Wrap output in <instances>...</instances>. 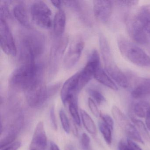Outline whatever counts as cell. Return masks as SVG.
Listing matches in <instances>:
<instances>
[{
	"label": "cell",
	"mask_w": 150,
	"mask_h": 150,
	"mask_svg": "<svg viewBox=\"0 0 150 150\" xmlns=\"http://www.w3.org/2000/svg\"><path fill=\"white\" fill-rule=\"evenodd\" d=\"M42 67L36 63H22L12 74L11 85L26 92L42 81Z\"/></svg>",
	"instance_id": "obj_1"
},
{
	"label": "cell",
	"mask_w": 150,
	"mask_h": 150,
	"mask_svg": "<svg viewBox=\"0 0 150 150\" xmlns=\"http://www.w3.org/2000/svg\"><path fill=\"white\" fill-rule=\"evenodd\" d=\"M45 48L43 36L37 32L27 33L22 38L20 42V54L23 63L35 62Z\"/></svg>",
	"instance_id": "obj_2"
},
{
	"label": "cell",
	"mask_w": 150,
	"mask_h": 150,
	"mask_svg": "<svg viewBox=\"0 0 150 150\" xmlns=\"http://www.w3.org/2000/svg\"><path fill=\"white\" fill-rule=\"evenodd\" d=\"M100 45L106 71L120 87L123 88L128 87V79L115 63L109 44L106 38L102 35L100 36Z\"/></svg>",
	"instance_id": "obj_3"
},
{
	"label": "cell",
	"mask_w": 150,
	"mask_h": 150,
	"mask_svg": "<svg viewBox=\"0 0 150 150\" xmlns=\"http://www.w3.org/2000/svg\"><path fill=\"white\" fill-rule=\"evenodd\" d=\"M118 47L123 57L136 65L150 67V57L138 46L123 37L117 41Z\"/></svg>",
	"instance_id": "obj_4"
},
{
	"label": "cell",
	"mask_w": 150,
	"mask_h": 150,
	"mask_svg": "<svg viewBox=\"0 0 150 150\" xmlns=\"http://www.w3.org/2000/svg\"><path fill=\"white\" fill-rule=\"evenodd\" d=\"M30 12L32 21L39 27L48 29L53 25L51 10L44 1H35L30 6Z\"/></svg>",
	"instance_id": "obj_5"
},
{
	"label": "cell",
	"mask_w": 150,
	"mask_h": 150,
	"mask_svg": "<svg viewBox=\"0 0 150 150\" xmlns=\"http://www.w3.org/2000/svg\"><path fill=\"white\" fill-rule=\"evenodd\" d=\"M100 59L97 51L94 50L89 56L86 64L79 72L78 91L82 89L94 77L96 71L100 67Z\"/></svg>",
	"instance_id": "obj_6"
},
{
	"label": "cell",
	"mask_w": 150,
	"mask_h": 150,
	"mask_svg": "<svg viewBox=\"0 0 150 150\" xmlns=\"http://www.w3.org/2000/svg\"><path fill=\"white\" fill-rule=\"evenodd\" d=\"M25 92L27 102L32 108L41 106L50 97L48 88L42 81Z\"/></svg>",
	"instance_id": "obj_7"
},
{
	"label": "cell",
	"mask_w": 150,
	"mask_h": 150,
	"mask_svg": "<svg viewBox=\"0 0 150 150\" xmlns=\"http://www.w3.org/2000/svg\"><path fill=\"white\" fill-rule=\"evenodd\" d=\"M0 45L2 50L8 55L15 57L17 49L12 33L6 20L1 18Z\"/></svg>",
	"instance_id": "obj_8"
},
{
	"label": "cell",
	"mask_w": 150,
	"mask_h": 150,
	"mask_svg": "<svg viewBox=\"0 0 150 150\" xmlns=\"http://www.w3.org/2000/svg\"><path fill=\"white\" fill-rule=\"evenodd\" d=\"M84 47V42L81 39H77L72 43L64 59V64L66 68H71L77 64Z\"/></svg>",
	"instance_id": "obj_9"
},
{
	"label": "cell",
	"mask_w": 150,
	"mask_h": 150,
	"mask_svg": "<svg viewBox=\"0 0 150 150\" xmlns=\"http://www.w3.org/2000/svg\"><path fill=\"white\" fill-rule=\"evenodd\" d=\"M113 2L104 0L94 1V14L98 21L103 23L108 21L112 13Z\"/></svg>",
	"instance_id": "obj_10"
},
{
	"label": "cell",
	"mask_w": 150,
	"mask_h": 150,
	"mask_svg": "<svg viewBox=\"0 0 150 150\" xmlns=\"http://www.w3.org/2000/svg\"><path fill=\"white\" fill-rule=\"evenodd\" d=\"M68 38H63L57 41L52 47L50 54V69L53 72L57 70L59 61L63 57L68 44Z\"/></svg>",
	"instance_id": "obj_11"
},
{
	"label": "cell",
	"mask_w": 150,
	"mask_h": 150,
	"mask_svg": "<svg viewBox=\"0 0 150 150\" xmlns=\"http://www.w3.org/2000/svg\"><path fill=\"white\" fill-rule=\"evenodd\" d=\"M79 72L69 78L64 83L61 90V98L63 103H67L73 96L77 95L78 91Z\"/></svg>",
	"instance_id": "obj_12"
},
{
	"label": "cell",
	"mask_w": 150,
	"mask_h": 150,
	"mask_svg": "<svg viewBox=\"0 0 150 150\" xmlns=\"http://www.w3.org/2000/svg\"><path fill=\"white\" fill-rule=\"evenodd\" d=\"M47 139L42 122L38 123L30 146V150H45Z\"/></svg>",
	"instance_id": "obj_13"
},
{
	"label": "cell",
	"mask_w": 150,
	"mask_h": 150,
	"mask_svg": "<svg viewBox=\"0 0 150 150\" xmlns=\"http://www.w3.org/2000/svg\"><path fill=\"white\" fill-rule=\"evenodd\" d=\"M129 25L130 33L133 40L141 44L148 43L149 37L145 29V26L134 17Z\"/></svg>",
	"instance_id": "obj_14"
},
{
	"label": "cell",
	"mask_w": 150,
	"mask_h": 150,
	"mask_svg": "<svg viewBox=\"0 0 150 150\" xmlns=\"http://www.w3.org/2000/svg\"><path fill=\"white\" fill-rule=\"evenodd\" d=\"M131 94L135 99H140L150 95V79L137 80Z\"/></svg>",
	"instance_id": "obj_15"
},
{
	"label": "cell",
	"mask_w": 150,
	"mask_h": 150,
	"mask_svg": "<svg viewBox=\"0 0 150 150\" xmlns=\"http://www.w3.org/2000/svg\"><path fill=\"white\" fill-rule=\"evenodd\" d=\"M66 17L64 11L59 9L54 16L53 21L54 34L57 37L62 35L65 29Z\"/></svg>",
	"instance_id": "obj_16"
},
{
	"label": "cell",
	"mask_w": 150,
	"mask_h": 150,
	"mask_svg": "<svg viewBox=\"0 0 150 150\" xmlns=\"http://www.w3.org/2000/svg\"><path fill=\"white\" fill-rule=\"evenodd\" d=\"M13 13L17 21L25 28L30 27V23L27 9L23 4H17L13 9Z\"/></svg>",
	"instance_id": "obj_17"
},
{
	"label": "cell",
	"mask_w": 150,
	"mask_h": 150,
	"mask_svg": "<svg viewBox=\"0 0 150 150\" xmlns=\"http://www.w3.org/2000/svg\"><path fill=\"white\" fill-rule=\"evenodd\" d=\"M94 78L98 82L112 90L117 91L118 89L115 83L110 78L106 72L100 67L96 71Z\"/></svg>",
	"instance_id": "obj_18"
},
{
	"label": "cell",
	"mask_w": 150,
	"mask_h": 150,
	"mask_svg": "<svg viewBox=\"0 0 150 150\" xmlns=\"http://www.w3.org/2000/svg\"><path fill=\"white\" fill-rule=\"evenodd\" d=\"M81 120L84 127L88 132L92 135L95 136L97 134L96 125L91 117L83 110H81Z\"/></svg>",
	"instance_id": "obj_19"
},
{
	"label": "cell",
	"mask_w": 150,
	"mask_h": 150,
	"mask_svg": "<svg viewBox=\"0 0 150 150\" xmlns=\"http://www.w3.org/2000/svg\"><path fill=\"white\" fill-rule=\"evenodd\" d=\"M133 110L137 116L146 118L150 113V104L145 101H140L135 104Z\"/></svg>",
	"instance_id": "obj_20"
},
{
	"label": "cell",
	"mask_w": 150,
	"mask_h": 150,
	"mask_svg": "<svg viewBox=\"0 0 150 150\" xmlns=\"http://www.w3.org/2000/svg\"><path fill=\"white\" fill-rule=\"evenodd\" d=\"M134 17L146 26L150 23V4L142 6Z\"/></svg>",
	"instance_id": "obj_21"
},
{
	"label": "cell",
	"mask_w": 150,
	"mask_h": 150,
	"mask_svg": "<svg viewBox=\"0 0 150 150\" xmlns=\"http://www.w3.org/2000/svg\"><path fill=\"white\" fill-rule=\"evenodd\" d=\"M67 103L69 104V110L70 114L74 122L78 125H80V117L78 110L77 96L71 97Z\"/></svg>",
	"instance_id": "obj_22"
},
{
	"label": "cell",
	"mask_w": 150,
	"mask_h": 150,
	"mask_svg": "<svg viewBox=\"0 0 150 150\" xmlns=\"http://www.w3.org/2000/svg\"><path fill=\"white\" fill-rule=\"evenodd\" d=\"M125 131L126 135L128 136V138L133 141H136L140 144H144V140H143L139 132L135 126L129 123L124 128Z\"/></svg>",
	"instance_id": "obj_23"
},
{
	"label": "cell",
	"mask_w": 150,
	"mask_h": 150,
	"mask_svg": "<svg viewBox=\"0 0 150 150\" xmlns=\"http://www.w3.org/2000/svg\"><path fill=\"white\" fill-rule=\"evenodd\" d=\"M111 113L114 119L121 128L124 129L125 127L129 123L125 115L117 106L112 107Z\"/></svg>",
	"instance_id": "obj_24"
},
{
	"label": "cell",
	"mask_w": 150,
	"mask_h": 150,
	"mask_svg": "<svg viewBox=\"0 0 150 150\" xmlns=\"http://www.w3.org/2000/svg\"><path fill=\"white\" fill-rule=\"evenodd\" d=\"M131 118L142 138L150 144V135L146 125L142 121L135 118L134 117H131Z\"/></svg>",
	"instance_id": "obj_25"
},
{
	"label": "cell",
	"mask_w": 150,
	"mask_h": 150,
	"mask_svg": "<svg viewBox=\"0 0 150 150\" xmlns=\"http://www.w3.org/2000/svg\"><path fill=\"white\" fill-rule=\"evenodd\" d=\"M99 129L108 145H111L112 142V130L102 121L99 123Z\"/></svg>",
	"instance_id": "obj_26"
},
{
	"label": "cell",
	"mask_w": 150,
	"mask_h": 150,
	"mask_svg": "<svg viewBox=\"0 0 150 150\" xmlns=\"http://www.w3.org/2000/svg\"><path fill=\"white\" fill-rule=\"evenodd\" d=\"M88 93L99 105H101L106 102L103 95L98 90L94 89H88Z\"/></svg>",
	"instance_id": "obj_27"
},
{
	"label": "cell",
	"mask_w": 150,
	"mask_h": 150,
	"mask_svg": "<svg viewBox=\"0 0 150 150\" xmlns=\"http://www.w3.org/2000/svg\"><path fill=\"white\" fill-rule=\"evenodd\" d=\"M59 117L63 129L66 133H69L70 132V125L68 117L64 110L61 109L59 112Z\"/></svg>",
	"instance_id": "obj_28"
},
{
	"label": "cell",
	"mask_w": 150,
	"mask_h": 150,
	"mask_svg": "<svg viewBox=\"0 0 150 150\" xmlns=\"http://www.w3.org/2000/svg\"><path fill=\"white\" fill-rule=\"evenodd\" d=\"M81 145L83 150H93L91 144V140L88 135L83 133L81 137Z\"/></svg>",
	"instance_id": "obj_29"
},
{
	"label": "cell",
	"mask_w": 150,
	"mask_h": 150,
	"mask_svg": "<svg viewBox=\"0 0 150 150\" xmlns=\"http://www.w3.org/2000/svg\"><path fill=\"white\" fill-rule=\"evenodd\" d=\"M88 105L92 114L96 117H100V112L99 111V109L97 108V105L96 104L95 102L92 98H88Z\"/></svg>",
	"instance_id": "obj_30"
},
{
	"label": "cell",
	"mask_w": 150,
	"mask_h": 150,
	"mask_svg": "<svg viewBox=\"0 0 150 150\" xmlns=\"http://www.w3.org/2000/svg\"><path fill=\"white\" fill-rule=\"evenodd\" d=\"M100 117L101 118L102 122L113 130L114 129V122L112 117L107 114L101 113H100Z\"/></svg>",
	"instance_id": "obj_31"
},
{
	"label": "cell",
	"mask_w": 150,
	"mask_h": 150,
	"mask_svg": "<svg viewBox=\"0 0 150 150\" xmlns=\"http://www.w3.org/2000/svg\"><path fill=\"white\" fill-rule=\"evenodd\" d=\"M115 2L117 5L122 6L131 7L137 5L138 1H116Z\"/></svg>",
	"instance_id": "obj_32"
},
{
	"label": "cell",
	"mask_w": 150,
	"mask_h": 150,
	"mask_svg": "<svg viewBox=\"0 0 150 150\" xmlns=\"http://www.w3.org/2000/svg\"><path fill=\"white\" fill-rule=\"evenodd\" d=\"M21 143L19 141L13 142L12 144L1 148V150H18L21 147Z\"/></svg>",
	"instance_id": "obj_33"
},
{
	"label": "cell",
	"mask_w": 150,
	"mask_h": 150,
	"mask_svg": "<svg viewBox=\"0 0 150 150\" xmlns=\"http://www.w3.org/2000/svg\"><path fill=\"white\" fill-rule=\"evenodd\" d=\"M50 117L52 127L54 129L57 130V124L55 115V109L53 107L51 108L50 111Z\"/></svg>",
	"instance_id": "obj_34"
},
{
	"label": "cell",
	"mask_w": 150,
	"mask_h": 150,
	"mask_svg": "<svg viewBox=\"0 0 150 150\" xmlns=\"http://www.w3.org/2000/svg\"><path fill=\"white\" fill-rule=\"evenodd\" d=\"M127 144L130 150H142L136 143L129 139H127Z\"/></svg>",
	"instance_id": "obj_35"
},
{
	"label": "cell",
	"mask_w": 150,
	"mask_h": 150,
	"mask_svg": "<svg viewBox=\"0 0 150 150\" xmlns=\"http://www.w3.org/2000/svg\"><path fill=\"white\" fill-rule=\"evenodd\" d=\"M118 150H130L127 143L123 140H121L118 143Z\"/></svg>",
	"instance_id": "obj_36"
},
{
	"label": "cell",
	"mask_w": 150,
	"mask_h": 150,
	"mask_svg": "<svg viewBox=\"0 0 150 150\" xmlns=\"http://www.w3.org/2000/svg\"><path fill=\"white\" fill-rule=\"evenodd\" d=\"M51 2L52 5L57 8H60L62 4V1H52Z\"/></svg>",
	"instance_id": "obj_37"
},
{
	"label": "cell",
	"mask_w": 150,
	"mask_h": 150,
	"mask_svg": "<svg viewBox=\"0 0 150 150\" xmlns=\"http://www.w3.org/2000/svg\"><path fill=\"white\" fill-rule=\"evenodd\" d=\"M145 123L146 128L148 130H150V113L146 118Z\"/></svg>",
	"instance_id": "obj_38"
},
{
	"label": "cell",
	"mask_w": 150,
	"mask_h": 150,
	"mask_svg": "<svg viewBox=\"0 0 150 150\" xmlns=\"http://www.w3.org/2000/svg\"><path fill=\"white\" fill-rule=\"evenodd\" d=\"M50 150H60L58 146L53 142H51L50 144Z\"/></svg>",
	"instance_id": "obj_39"
},
{
	"label": "cell",
	"mask_w": 150,
	"mask_h": 150,
	"mask_svg": "<svg viewBox=\"0 0 150 150\" xmlns=\"http://www.w3.org/2000/svg\"><path fill=\"white\" fill-rule=\"evenodd\" d=\"M145 29L146 31V34L148 35V37L150 38V23H147L145 27Z\"/></svg>",
	"instance_id": "obj_40"
},
{
	"label": "cell",
	"mask_w": 150,
	"mask_h": 150,
	"mask_svg": "<svg viewBox=\"0 0 150 150\" xmlns=\"http://www.w3.org/2000/svg\"><path fill=\"white\" fill-rule=\"evenodd\" d=\"M66 150H74L73 147L72 146H68L67 147Z\"/></svg>",
	"instance_id": "obj_41"
},
{
	"label": "cell",
	"mask_w": 150,
	"mask_h": 150,
	"mask_svg": "<svg viewBox=\"0 0 150 150\" xmlns=\"http://www.w3.org/2000/svg\"><path fill=\"white\" fill-rule=\"evenodd\" d=\"M149 52H150V49H149Z\"/></svg>",
	"instance_id": "obj_42"
}]
</instances>
